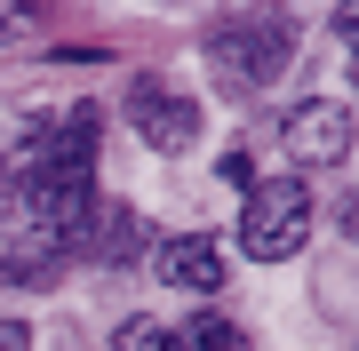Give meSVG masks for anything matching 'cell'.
<instances>
[{"label":"cell","instance_id":"10","mask_svg":"<svg viewBox=\"0 0 359 351\" xmlns=\"http://www.w3.org/2000/svg\"><path fill=\"white\" fill-rule=\"evenodd\" d=\"M25 25H32V8H25V0H0V40H16Z\"/></svg>","mask_w":359,"mask_h":351},{"label":"cell","instance_id":"3","mask_svg":"<svg viewBox=\"0 0 359 351\" xmlns=\"http://www.w3.org/2000/svg\"><path fill=\"white\" fill-rule=\"evenodd\" d=\"M287 48H295L287 16H224L216 40H208V56L231 72V88H271L280 64H287Z\"/></svg>","mask_w":359,"mask_h":351},{"label":"cell","instance_id":"11","mask_svg":"<svg viewBox=\"0 0 359 351\" xmlns=\"http://www.w3.org/2000/svg\"><path fill=\"white\" fill-rule=\"evenodd\" d=\"M216 176H224V184H256V168H248V152H224V160H216Z\"/></svg>","mask_w":359,"mask_h":351},{"label":"cell","instance_id":"4","mask_svg":"<svg viewBox=\"0 0 359 351\" xmlns=\"http://www.w3.org/2000/svg\"><path fill=\"white\" fill-rule=\"evenodd\" d=\"M287 152L311 160V168L351 160V104H335V96H320V104H295V112H287Z\"/></svg>","mask_w":359,"mask_h":351},{"label":"cell","instance_id":"6","mask_svg":"<svg viewBox=\"0 0 359 351\" xmlns=\"http://www.w3.org/2000/svg\"><path fill=\"white\" fill-rule=\"evenodd\" d=\"M152 263H160V280L192 287V296H216V287H224V247L216 240H168Z\"/></svg>","mask_w":359,"mask_h":351},{"label":"cell","instance_id":"8","mask_svg":"<svg viewBox=\"0 0 359 351\" xmlns=\"http://www.w3.org/2000/svg\"><path fill=\"white\" fill-rule=\"evenodd\" d=\"M112 351H184V336H176V327H160V319H128Z\"/></svg>","mask_w":359,"mask_h":351},{"label":"cell","instance_id":"7","mask_svg":"<svg viewBox=\"0 0 359 351\" xmlns=\"http://www.w3.org/2000/svg\"><path fill=\"white\" fill-rule=\"evenodd\" d=\"M176 336H184V351H248V336L231 319H216V312H200L192 327H176Z\"/></svg>","mask_w":359,"mask_h":351},{"label":"cell","instance_id":"9","mask_svg":"<svg viewBox=\"0 0 359 351\" xmlns=\"http://www.w3.org/2000/svg\"><path fill=\"white\" fill-rule=\"evenodd\" d=\"M128 247H136L128 208H104V223H96V256H128Z\"/></svg>","mask_w":359,"mask_h":351},{"label":"cell","instance_id":"1","mask_svg":"<svg viewBox=\"0 0 359 351\" xmlns=\"http://www.w3.org/2000/svg\"><path fill=\"white\" fill-rule=\"evenodd\" d=\"M88 136H96V120L72 112V128L32 160V176H25V216L40 223V232H88V216H96V160H88Z\"/></svg>","mask_w":359,"mask_h":351},{"label":"cell","instance_id":"12","mask_svg":"<svg viewBox=\"0 0 359 351\" xmlns=\"http://www.w3.org/2000/svg\"><path fill=\"white\" fill-rule=\"evenodd\" d=\"M32 336H25V319H0V351H25Z\"/></svg>","mask_w":359,"mask_h":351},{"label":"cell","instance_id":"5","mask_svg":"<svg viewBox=\"0 0 359 351\" xmlns=\"http://www.w3.org/2000/svg\"><path fill=\"white\" fill-rule=\"evenodd\" d=\"M128 120H136V136L152 144V152H184V144L200 136V104L192 96H168V88H128Z\"/></svg>","mask_w":359,"mask_h":351},{"label":"cell","instance_id":"2","mask_svg":"<svg viewBox=\"0 0 359 351\" xmlns=\"http://www.w3.org/2000/svg\"><path fill=\"white\" fill-rule=\"evenodd\" d=\"M311 232V192L304 176H271V184H248V208H240V247L256 263H287Z\"/></svg>","mask_w":359,"mask_h":351}]
</instances>
